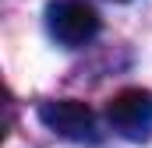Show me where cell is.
<instances>
[{
	"label": "cell",
	"instance_id": "6da1fadb",
	"mask_svg": "<svg viewBox=\"0 0 152 148\" xmlns=\"http://www.w3.org/2000/svg\"><path fill=\"white\" fill-rule=\"evenodd\" d=\"M39 120L46 131H53L64 141H78V145H99V123L96 113L78 99H50L39 102Z\"/></svg>",
	"mask_w": 152,
	"mask_h": 148
},
{
	"label": "cell",
	"instance_id": "3957f363",
	"mask_svg": "<svg viewBox=\"0 0 152 148\" xmlns=\"http://www.w3.org/2000/svg\"><path fill=\"white\" fill-rule=\"evenodd\" d=\"M106 123L127 141H149L152 134V92L124 88L106 102Z\"/></svg>",
	"mask_w": 152,
	"mask_h": 148
},
{
	"label": "cell",
	"instance_id": "7a4b0ae2",
	"mask_svg": "<svg viewBox=\"0 0 152 148\" xmlns=\"http://www.w3.org/2000/svg\"><path fill=\"white\" fill-rule=\"evenodd\" d=\"M46 32L60 46L75 49L99 36V14L85 0H53L46 7Z\"/></svg>",
	"mask_w": 152,
	"mask_h": 148
}]
</instances>
